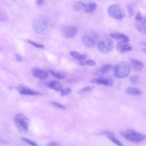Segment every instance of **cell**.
Wrapping results in <instances>:
<instances>
[{"mask_svg":"<svg viewBox=\"0 0 146 146\" xmlns=\"http://www.w3.org/2000/svg\"><path fill=\"white\" fill-rule=\"evenodd\" d=\"M33 26L36 33L41 35L46 34L51 28V21L47 15H39L35 19Z\"/></svg>","mask_w":146,"mask_h":146,"instance_id":"cell-1","label":"cell"},{"mask_svg":"<svg viewBox=\"0 0 146 146\" xmlns=\"http://www.w3.org/2000/svg\"><path fill=\"white\" fill-rule=\"evenodd\" d=\"M96 7V3L92 0H82L74 5V9L79 13L87 14L94 12Z\"/></svg>","mask_w":146,"mask_h":146,"instance_id":"cell-2","label":"cell"},{"mask_svg":"<svg viewBox=\"0 0 146 146\" xmlns=\"http://www.w3.org/2000/svg\"><path fill=\"white\" fill-rule=\"evenodd\" d=\"M131 71V67L128 63L121 62L114 68V76L117 78H125L127 77Z\"/></svg>","mask_w":146,"mask_h":146,"instance_id":"cell-3","label":"cell"},{"mask_svg":"<svg viewBox=\"0 0 146 146\" xmlns=\"http://www.w3.org/2000/svg\"><path fill=\"white\" fill-rule=\"evenodd\" d=\"M109 15L115 19H121L125 17L126 13L124 7L119 4H113L108 9Z\"/></svg>","mask_w":146,"mask_h":146,"instance_id":"cell-4","label":"cell"},{"mask_svg":"<svg viewBox=\"0 0 146 146\" xmlns=\"http://www.w3.org/2000/svg\"><path fill=\"white\" fill-rule=\"evenodd\" d=\"M14 121L17 129L21 133H26L29 128V120L22 113H17L14 116Z\"/></svg>","mask_w":146,"mask_h":146,"instance_id":"cell-5","label":"cell"},{"mask_svg":"<svg viewBox=\"0 0 146 146\" xmlns=\"http://www.w3.org/2000/svg\"><path fill=\"white\" fill-rule=\"evenodd\" d=\"M122 135L127 140L133 143H139L146 139V135L136 132L132 129H127L123 132Z\"/></svg>","mask_w":146,"mask_h":146,"instance_id":"cell-6","label":"cell"},{"mask_svg":"<svg viewBox=\"0 0 146 146\" xmlns=\"http://www.w3.org/2000/svg\"><path fill=\"white\" fill-rule=\"evenodd\" d=\"M98 35L95 32H88L82 37L83 44L88 48L94 47L98 40Z\"/></svg>","mask_w":146,"mask_h":146,"instance_id":"cell-7","label":"cell"},{"mask_svg":"<svg viewBox=\"0 0 146 146\" xmlns=\"http://www.w3.org/2000/svg\"><path fill=\"white\" fill-rule=\"evenodd\" d=\"M114 47V43L110 39H106L100 41L97 44L98 51L102 53H108L111 51Z\"/></svg>","mask_w":146,"mask_h":146,"instance_id":"cell-8","label":"cell"},{"mask_svg":"<svg viewBox=\"0 0 146 146\" xmlns=\"http://www.w3.org/2000/svg\"><path fill=\"white\" fill-rule=\"evenodd\" d=\"M62 35L68 39L74 38L77 34V29L73 26H67L62 30Z\"/></svg>","mask_w":146,"mask_h":146,"instance_id":"cell-9","label":"cell"},{"mask_svg":"<svg viewBox=\"0 0 146 146\" xmlns=\"http://www.w3.org/2000/svg\"><path fill=\"white\" fill-rule=\"evenodd\" d=\"M18 91L22 95H29V96H37L40 95L41 93L33 90H31L28 87L25 86H19L18 87Z\"/></svg>","mask_w":146,"mask_h":146,"instance_id":"cell-10","label":"cell"},{"mask_svg":"<svg viewBox=\"0 0 146 146\" xmlns=\"http://www.w3.org/2000/svg\"><path fill=\"white\" fill-rule=\"evenodd\" d=\"M136 27L139 33L143 34H146V18L143 17L137 20Z\"/></svg>","mask_w":146,"mask_h":146,"instance_id":"cell-11","label":"cell"},{"mask_svg":"<svg viewBox=\"0 0 146 146\" xmlns=\"http://www.w3.org/2000/svg\"><path fill=\"white\" fill-rule=\"evenodd\" d=\"M117 51L120 53H125L129 52L132 50V46L128 43L124 42H119L116 45Z\"/></svg>","mask_w":146,"mask_h":146,"instance_id":"cell-12","label":"cell"},{"mask_svg":"<svg viewBox=\"0 0 146 146\" xmlns=\"http://www.w3.org/2000/svg\"><path fill=\"white\" fill-rule=\"evenodd\" d=\"M32 74L34 77L40 79H45L48 76V73L39 68H34L32 70Z\"/></svg>","mask_w":146,"mask_h":146,"instance_id":"cell-13","label":"cell"},{"mask_svg":"<svg viewBox=\"0 0 146 146\" xmlns=\"http://www.w3.org/2000/svg\"><path fill=\"white\" fill-rule=\"evenodd\" d=\"M130 62V67L132 68V69L136 71H141L144 67V64L142 62L138 60L135 59L131 58L129 59Z\"/></svg>","mask_w":146,"mask_h":146,"instance_id":"cell-14","label":"cell"},{"mask_svg":"<svg viewBox=\"0 0 146 146\" xmlns=\"http://www.w3.org/2000/svg\"><path fill=\"white\" fill-rule=\"evenodd\" d=\"M91 82L93 83L104 85L105 86H111L113 85V82L111 80L104 78H99L96 79H94L91 80Z\"/></svg>","mask_w":146,"mask_h":146,"instance_id":"cell-15","label":"cell"},{"mask_svg":"<svg viewBox=\"0 0 146 146\" xmlns=\"http://www.w3.org/2000/svg\"><path fill=\"white\" fill-rule=\"evenodd\" d=\"M102 133L104 135L106 136L109 139V140L112 141L113 143H114L117 146H124L123 144L115 137V135L113 133H112L110 131H104Z\"/></svg>","mask_w":146,"mask_h":146,"instance_id":"cell-16","label":"cell"},{"mask_svg":"<svg viewBox=\"0 0 146 146\" xmlns=\"http://www.w3.org/2000/svg\"><path fill=\"white\" fill-rule=\"evenodd\" d=\"M110 36L115 40H120V42H128L129 41V38L126 35L119 33H112L110 34Z\"/></svg>","mask_w":146,"mask_h":146,"instance_id":"cell-17","label":"cell"},{"mask_svg":"<svg viewBox=\"0 0 146 146\" xmlns=\"http://www.w3.org/2000/svg\"><path fill=\"white\" fill-rule=\"evenodd\" d=\"M70 55L75 60H78L79 62H82L85 60L87 58L86 54H81L79 52L75 51H71L70 52Z\"/></svg>","mask_w":146,"mask_h":146,"instance_id":"cell-18","label":"cell"},{"mask_svg":"<svg viewBox=\"0 0 146 146\" xmlns=\"http://www.w3.org/2000/svg\"><path fill=\"white\" fill-rule=\"evenodd\" d=\"M48 86L51 89L55 90L56 91H60L62 90V86L60 83L56 80L51 81L48 84Z\"/></svg>","mask_w":146,"mask_h":146,"instance_id":"cell-19","label":"cell"},{"mask_svg":"<svg viewBox=\"0 0 146 146\" xmlns=\"http://www.w3.org/2000/svg\"><path fill=\"white\" fill-rule=\"evenodd\" d=\"M125 92L127 94L132 95H140L142 93L140 90L133 87H127L125 90Z\"/></svg>","mask_w":146,"mask_h":146,"instance_id":"cell-20","label":"cell"},{"mask_svg":"<svg viewBox=\"0 0 146 146\" xmlns=\"http://www.w3.org/2000/svg\"><path fill=\"white\" fill-rule=\"evenodd\" d=\"M51 74L54 76L55 78L58 79H63L65 78L66 76V74L64 72H60V71H55L53 70H49Z\"/></svg>","mask_w":146,"mask_h":146,"instance_id":"cell-21","label":"cell"},{"mask_svg":"<svg viewBox=\"0 0 146 146\" xmlns=\"http://www.w3.org/2000/svg\"><path fill=\"white\" fill-rule=\"evenodd\" d=\"M115 67L110 64H105L103 66H102L101 67V68L100 69V72L102 74H104L109 71H110L111 70L114 69Z\"/></svg>","mask_w":146,"mask_h":146,"instance_id":"cell-22","label":"cell"},{"mask_svg":"<svg viewBox=\"0 0 146 146\" xmlns=\"http://www.w3.org/2000/svg\"><path fill=\"white\" fill-rule=\"evenodd\" d=\"M127 9L129 13V14L131 16L133 15L137 10V6L136 4L131 3L127 6Z\"/></svg>","mask_w":146,"mask_h":146,"instance_id":"cell-23","label":"cell"},{"mask_svg":"<svg viewBox=\"0 0 146 146\" xmlns=\"http://www.w3.org/2000/svg\"><path fill=\"white\" fill-rule=\"evenodd\" d=\"M80 64L82 66H94L96 65V62L92 59H87L86 60H83L82 62H79Z\"/></svg>","mask_w":146,"mask_h":146,"instance_id":"cell-24","label":"cell"},{"mask_svg":"<svg viewBox=\"0 0 146 146\" xmlns=\"http://www.w3.org/2000/svg\"><path fill=\"white\" fill-rule=\"evenodd\" d=\"M94 87L93 86H86V87H84L82 88H80L79 90V91H78V93H80V94H82V93H85V92H90L91 91H92L93 89H94Z\"/></svg>","mask_w":146,"mask_h":146,"instance_id":"cell-25","label":"cell"},{"mask_svg":"<svg viewBox=\"0 0 146 146\" xmlns=\"http://www.w3.org/2000/svg\"><path fill=\"white\" fill-rule=\"evenodd\" d=\"M72 90L71 88H69V87H67L65 88L64 89H62L60 91V96H65L66 95H68V94H70Z\"/></svg>","mask_w":146,"mask_h":146,"instance_id":"cell-26","label":"cell"},{"mask_svg":"<svg viewBox=\"0 0 146 146\" xmlns=\"http://www.w3.org/2000/svg\"><path fill=\"white\" fill-rule=\"evenodd\" d=\"M22 140H23V141H25V143L32 145V146H36L37 145V143L36 142H35L34 141H33L29 139H27V138H26V137H22L21 138Z\"/></svg>","mask_w":146,"mask_h":146,"instance_id":"cell-27","label":"cell"},{"mask_svg":"<svg viewBox=\"0 0 146 146\" xmlns=\"http://www.w3.org/2000/svg\"><path fill=\"white\" fill-rule=\"evenodd\" d=\"M28 42L31 44L32 46L36 47V48H44V46L42 44H39V43H36L34 41H32V40H28Z\"/></svg>","mask_w":146,"mask_h":146,"instance_id":"cell-28","label":"cell"},{"mask_svg":"<svg viewBox=\"0 0 146 146\" xmlns=\"http://www.w3.org/2000/svg\"><path fill=\"white\" fill-rule=\"evenodd\" d=\"M51 104H52L54 106H55V107H57V108H60V109H62V110L66 109L65 106H64V105H63V104H60V103H58V102H53L51 103Z\"/></svg>","mask_w":146,"mask_h":146,"instance_id":"cell-29","label":"cell"},{"mask_svg":"<svg viewBox=\"0 0 146 146\" xmlns=\"http://www.w3.org/2000/svg\"><path fill=\"white\" fill-rule=\"evenodd\" d=\"M139 79V76H137V75H133V76H132L130 78V81L132 83L135 84V83H137L138 82Z\"/></svg>","mask_w":146,"mask_h":146,"instance_id":"cell-30","label":"cell"},{"mask_svg":"<svg viewBox=\"0 0 146 146\" xmlns=\"http://www.w3.org/2000/svg\"><path fill=\"white\" fill-rule=\"evenodd\" d=\"M15 59H16L17 61H18V62H22V60H23L22 56L18 53H16L15 54Z\"/></svg>","mask_w":146,"mask_h":146,"instance_id":"cell-31","label":"cell"},{"mask_svg":"<svg viewBox=\"0 0 146 146\" xmlns=\"http://www.w3.org/2000/svg\"><path fill=\"white\" fill-rule=\"evenodd\" d=\"M141 17H143V16H142V15H141V12L139 11V12H137V14H136V17H135V20H136V21H137V20H138V19H140Z\"/></svg>","mask_w":146,"mask_h":146,"instance_id":"cell-32","label":"cell"},{"mask_svg":"<svg viewBox=\"0 0 146 146\" xmlns=\"http://www.w3.org/2000/svg\"><path fill=\"white\" fill-rule=\"evenodd\" d=\"M58 145V143L56 142H51V143H48L47 144V145H48V146H56Z\"/></svg>","mask_w":146,"mask_h":146,"instance_id":"cell-33","label":"cell"},{"mask_svg":"<svg viewBox=\"0 0 146 146\" xmlns=\"http://www.w3.org/2000/svg\"><path fill=\"white\" fill-rule=\"evenodd\" d=\"M36 3L38 5H43L44 3V0H36Z\"/></svg>","mask_w":146,"mask_h":146,"instance_id":"cell-34","label":"cell"},{"mask_svg":"<svg viewBox=\"0 0 146 146\" xmlns=\"http://www.w3.org/2000/svg\"><path fill=\"white\" fill-rule=\"evenodd\" d=\"M4 19V17H3V14L1 13V11H0V21H2Z\"/></svg>","mask_w":146,"mask_h":146,"instance_id":"cell-35","label":"cell"},{"mask_svg":"<svg viewBox=\"0 0 146 146\" xmlns=\"http://www.w3.org/2000/svg\"><path fill=\"white\" fill-rule=\"evenodd\" d=\"M143 51H145V52H146V49H143Z\"/></svg>","mask_w":146,"mask_h":146,"instance_id":"cell-36","label":"cell"},{"mask_svg":"<svg viewBox=\"0 0 146 146\" xmlns=\"http://www.w3.org/2000/svg\"><path fill=\"white\" fill-rule=\"evenodd\" d=\"M144 45L146 46V43H144Z\"/></svg>","mask_w":146,"mask_h":146,"instance_id":"cell-37","label":"cell"},{"mask_svg":"<svg viewBox=\"0 0 146 146\" xmlns=\"http://www.w3.org/2000/svg\"><path fill=\"white\" fill-rule=\"evenodd\" d=\"M14 1H16V0H14Z\"/></svg>","mask_w":146,"mask_h":146,"instance_id":"cell-38","label":"cell"}]
</instances>
